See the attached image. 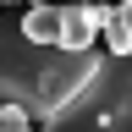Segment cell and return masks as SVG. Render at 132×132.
I'll use <instances>...</instances> for the list:
<instances>
[{"label": "cell", "mask_w": 132, "mask_h": 132, "mask_svg": "<svg viewBox=\"0 0 132 132\" xmlns=\"http://www.w3.org/2000/svg\"><path fill=\"white\" fill-rule=\"evenodd\" d=\"M105 50L72 55V50H44L22 33V16H0V110H22L28 121H50L66 99L99 72Z\"/></svg>", "instance_id": "obj_1"}, {"label": "cell", "mask_w": 132, "mask_h": 132, "mask_svg": "<svg viewBox=\"0 0 132 132\" xmlns=\"http://www.w3.org/2000/svg\"><path fill=\"white\" fill-rule=\"evenodd\" d=\"M39 132H132V55H105L99 72L77 88V99H66Z\"/></svg>", "instance_id": "obj_2"}, {"label": "cell", "mask_w": 132, "mask_h": 132, "mask_svg": "<svg viewBox=\"0 0 132 132\" xmlns=\"http://www.w3.org/2000/svg\"><path fill=\"white\" fill-rule=\"evenodd\" d=\"M94 28L105 33V55L110 61L132 55V0H121V6H94Z\"/></svg>", "instance_id": "obj_3"}, {"label": "cell", "mask_w": 132, "mask_h": 132, "mask_svg": "<svg viewBox=\"0 0 132 132\" xmlns=\"http://www.w3.org/2000/svg\"><path fill=\"white\" fill-rule=\"evenodd\" d=\"M94 6H61V50L72 55H88L94 50Z\"/></svg>", "instance_id": "obj_4"}, {"label": "cell", "mask_w": 132, "mask_h": 132, "mask_svg": "<svg viewBox=\"0 0 132 132\" xmlns=\"http://www.w3.org/2000/svg\"><path fill=\"white\" fill-rule=\"evenodd\" d=\"M22 33L44 50H61V6H33L22 11Z\"/></svg>", "instance_id": "obj_5"}, {"label": "cell", "mask_w": 132, "mask_h": 132, "mask_svg": "<svg viewBox=\"0 0 132 132\" xmlns=\"http://www.w3.org/2000/svg\"><path fill=\"white\" fill-rule=\"evenodd\" d=\"M0 132H33V121H28L22 110H11V105H6V110H0Z\"/></svg>", "instance_id": "obj_6"}]
</instances>
